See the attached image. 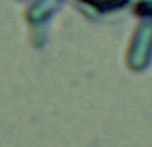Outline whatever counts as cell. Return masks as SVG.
Here are the masks:
<instances>
[{
  "label": "cell",
  "instance_id": "cell-1",
  "mask_svg": "<svg viewBox=\"0 0 152 147\" xmlns=\"http://www.w3.org/2000/svg\"><path fill=\"white\" fill-rule=\"evenodd\" d=\"M88 2L95 3V5H100V7H108V5H115V3L121 2V0H88Z\"/></svg>",
  "mask_w": 152,
  "mask_h": 147
}]
</instances>
